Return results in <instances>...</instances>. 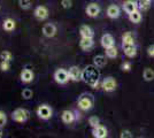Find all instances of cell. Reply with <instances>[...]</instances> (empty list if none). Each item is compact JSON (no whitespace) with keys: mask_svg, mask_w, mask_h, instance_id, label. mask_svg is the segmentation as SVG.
Masks as SVG:
<instances>
[{"mask_svg":"<svg viewBox=\"0 0 154 138\" xmlns=\"http://www.w3.org/2000/svg\"><path fill=\"white\" fill-rule=\"evenodd\" d=\"M97 68L98 67H96L94 65L88 66L85 67V69L82 72V79L93 89H99V84H100V81H99L100 74Z\"/></svg>","mask_w":154,"mask_h":138,"instance_id":"6da1fadb","label":"cell"},{"mask_svg":"<svg viewBox=\"0 0 154 138\" xmlns=\"http://www.w3.org/2000/svg\"><path fill=\"white\" fill-rule=\"evenodd\" d=\"M93 97L91 94H88V93H84L82 94L79 98H78V101H77V105L78 107L82 109V111H90L91 108L93 107Z\"/></svg>","mask_w":154,"mask_h":138,"instance_id":"7a4b0ae2","label":"cell"},{"mask_svg":"<svg viewBox=\"0 0 154 138\" xmlns=\"http://www.w3.org/2000/svg\"><path fill=\"white\" fill-rule=\"evenodd\" d=\"M29 118V112L24 109V108H16L13 113H12V118L17 123H23L26 122Z\"/></svg>","mask_w":154,"mask_h":138,"instance_id":"3957f363","label":"cell"},{"mask_svg":"<svg viewBox=\"0 0 154 138\" xmlns=\"http://www.w3.org/2000/svg\"><path fill=\"white\" fill-rule=\"evenodd\" d=\"M54 79H55V82H57L58 84H66V83L70 79L69 72H67L66 69H62V68L57 69L55 72H54Z\"/></svg>","mask_w":154,"mask_h":138,"instance_id":"277c9868","label":"cell"},{"mask_svg":"<svg viewBox=\"0 0 154 138\" xmlns=\"http://www.w3.org/2000/svg\"><path fill=\"white\" fill-rule=\"evenodd\" d=\"M36 113H37L38 118H40L42 120H48V118H51L52 115H53V111H52V108L48 105L38 106Z\"/></svg>","mask_w":154,"mask_h":138,"instance_id":"5b68a950","label":"cell"},{"mask_svg":"<svg viewBox=\"0 0 154 138\" xmlns=\"http://www.w3.org/2000/svg\"><path fill=\"white\" fill-rule=\"evenodd\" d=\"M116 86H117V83H116V81L113 78V77H106V78L101 82V87H103L106 92L114 91L116 89Z\"/></svg>","mask_w":154,"mask_h":138,"instance_id":"8992f818","label":"cell"},{"mask_svg":"<svg viewBox=\"0 0 154 138\" xmlns=\"http://www.w3.org/2000/svg\"><path fill=\"white\" fill-rule=\"evenodd\" d=\"M35 17L39 21H44L48 17V9L45 6H38L36 7L35 12H33Z\"/></svg>","mask_w":154,"mask_h":138,"instance_id":"52a82bcc","label":"cell"},{"mask_svg":"<svg viewBox=\"0 0 154 138\" xmlns=\"http://www.w3.org/2000/svg\"><path fill=\"white\" fill-rule=\"evenodd\" d=\"M69 77H70L71 81H74V82H78V81H81L82 79V70L78 68L77 66H72L69 68Z\"/></svg>","mask_w":154,"mask_h":138,"instance_id":"ba28073f","label":"cell"},{"mask_svg":"<svg viewBox=\"0 0 154 138\" xmlns=\"http://www.w3.org/2000/svg\"><path fill=\"white\" fill-rule=\"evenodd\" d=\"M99 13H100V7L96 2H91L90 5L86 7V14L90 17H97Z\"/></svg>","mask_w":154,"mask_h":138,"instance_id":"9c48e42d","label":"cell"},{"mask_svg":"<svg viewBox=\"0 0 154 138\" xmlns=\"http://www.w3.org/2000/svg\"><path fill=\"white\" fill-rule=\"evenodd\" d=\"M43 33L44 36L47 37V38H51V37H54L55 33H57V26H54L53 23H47L43 26Z\"/></svg>","mask_w":154,"mask_h":138,"instance_id":"30bf717a","label":"cell"},{"mask_svg":"<svg viewBox=\"0 0 154 138\" xmlns=\"http://www.w3.org/2000/svg\"><path fill=\"white\" fill-rule=\"evenodd\" d=\"M93 130H92V133H93V137L96 138H105L107 137V129L103 127V125L99 124L94 127V128H92Z\"/></svg>","mask_w":154,"mask_h":138,"instance_id":"8fae6325","label":"cell"},{"mask_svg":"<svg viewBox=\"0 0 154 138\" xmlns=\"http://www.w3.org/2000/svg\"><path fill=\"white\" fill-rule=\"evenodd\" d=\"M124 54L128 57V58H134L136 54H137V47L135 44H124L122 45Z\"/></svg>","mask_w":154,"mask_h":138,"instance_id":"7c38bea8","label":"cell"},{"mask_svg":"<svg viewBox=\"0 0 154 138\" xmlns=\"http://www.w3.org/2000/svg\"><path fill=\"white\" fill-rule=\"evenodd\" d=\"M101 45L106 50V48H108V47H112V46H114L115 44V40L113 38V36L112 35H109V33H106V35H103V37H101Z\"/></svg>","mask_w":154,"mask_h":138,"instance_id":"4fadbf2b","label":"cell"},{"mask_svg":"<svg viewBox=\"0 0 154 138\" xmlns=\"http://www.w3.org/2000/svg\"><path fill=\"white\" fill-rule=\"evenodd\" d=\"M20 77H21V81H22L23 83H30V82L33 81L35 75H33L32 70H30V69H23V70L21 72Z\"/></svg>","mask_w":154,"mask_h":138,"instance_id":"5bb4252c","label":"cell"},{"mask_svg":"<svg viewBox=\"0 0 154 138\" xmlns=\"http://www.w3.org/2000/svg\"><path fill=\"white\" fill-rule=\"evenodd\" d=\"M61 118H62L63 123H66V124H71V123L75 121V114H74V112L67 109V111H63V112H62Z\"/></svg>","mask_w":154,"mask_h":138,"instance_id":"9a60e30c","label":"cell"},{"mask_svg":"<svg viewBox=\"0 0 154 138\" xmlns=\"http://www.w3.org/2000/svg\"><path fill=\"white\" fill-rule=\"evenodd\" d=\"M120 14H121L120 7L116 6V5H110L107 8V16L110 19H117L120 16Z\"/></svg>","mask_w":154,"mask_h":138,"instance_id":"2e32d148","label":"cell"},{"mask_svg":"<svg viewBox=\"0 0 154 138\" xmlns=\"http://www.w3.org/2000/svg\"><path fill=\"white\" fill-rule=\"evenodd\" d=\"M93 38H84L82 37V39L79 40V47L84 50V51H89L93 47Z\"/></svg>","mask_w":154,"mask_h":138,"instance_id":"e0dca14e","label":"cell"},{"mask_svg":"<svg viewBox=\"0 0 154 138\" xmlns=\"http://www.w3.org/2000/svg\"><path fill=\"white\" fill-rule=\"evenodd\" d=\"M123 9L128 14H130V13H132V12H135V11H137V9H138V6H137L136 1H134V0H127V1H124V4H123Z\"/></svg>","mask_w":154,"mask_h":138,"instance_id":"ac0fdd59","label":"cell"},{"mask_svg":"<svg viewBox=\"0 0 154 138\" xmlns=\"http://www.w3.org/2000/svg\"><path fill=\"white\" fill-rule=\"evenodd\" d=\"M79 33H81V36L84 37V38H93V36H94L93 30H92L89 26H81V28H79Z\"/></svg>","mask_w":154,"mask_h":138,"instance_id":"d6986e66","label":"cell"},{"mask_svg":"<svg viewBox=\"0 0 154 138\" xmlns=\"http://www.w3.org/2000/svg\"><path fill=\"white\" fill-rule=\"evenodd\" d=\"M93 63H94V66L98 67V68H103V67H105L106 63H107L106 57H103V55H97V57H94V59H93Z\"/></svg>","mask_w":154,"mask_h":138,"instance_id":"ffe728a7","label":"cell"},{"mask_svg":"<svg viewBox=\"0 0 154 138\" xmlns=\"http://www.w3.org/2000/svg\"><path fill=\"white\" fill-rule=\"evenodd\" d=\"M15 26H16V23H15V21L12 20V19H6V20L4 21V24H2V28L8 31V32H11V31H13L14 29H15Z\"/></svg>","mask_w":154,"mask_h":138,"instance_id":"44dd1931","label":"cell"},{"mask_svg":"<svg viewBox=\"0 0 154 138\" xmlns=\"http://www.w3.org/2000/svg\"><path fill=\"white\" fill-rule=\"evenodd\" d=\"M129 20L134 23H139L141 21V13H140V9H137L135 12L129 14Z\"/></svg>","mask_w":154,"mask_h":138,"instance_id":"7402d4cb","label":"cell"},{"mask_svg":"<svg viewBox=\"0 0 154 138\" xmlns=\"http://www.w3.org/2000/svg\"><path fill=\"white\" fill-rule=\"evenodd\" d=\"M136 4L138 6V9L146 11L151 6V0H136Z\"/></svg>","mask_w":154,"mask_h":138,"instance_id":"603a6c76","label":"cell"},{"mask_svg":"<svg viewBox=\"0 0 154 138\" xmlns=\"http://www.w3.org/2000/svg\"><path fill=\"white\" fill-rule=\"evenodd\" d=\"M124 44H135V38L131 32H125L122 37V45Z\"/></svg>","mask_w":154,"mask_h":138,"instance_id":"cb8c5ba5","label":"cell"},{"mask_svg":"<svg viewBox=\"0 0 154 138\" xmlns=\"http://www.w3.org/2000/svg\"><path fill=\"white\" fill-rule=\"evenodd\" d=\"M143 77H144L145 81H147V82L153 81L154 79V72L152 70V69H149V68H146V69L144 70V72H143Z\"/></svg>","mask_w":154,"mask_h":138,"instance_id":"d4e9b609","label":"cell"},{"mask_svg":"<svg viewBox=\"0 0 154 138\" xmlns=\"http://www.w3.org/2000/svg\"><path fill=\"white\" fill-rule=\"evenodd\" d=\"M106 55H107L108 58H110V59H114V58L117 57V50H116L115 45L106 48Z\"/></svg>","mask_w":154,"mask_h":138,"instance_id":"484cf974","label":"cell"},{"mask_svg":"<svg viewBox=\"0 0 154 138\" xmlns=\"http://www.w3.org/2000/svg\"><path fill=\"white\" fill-rule=\"evenodd\" d=\"M0 58L1 60H6V61H12L13 60V54L9 51H2L0 53Z\"/></svg>","mask_w":154,"mask_h":138,"instance_id":"4316f807","label":"cell"},{"mask_svg":"<svg viewBox=\"0 0 154 138\" xmlns=\"http://www.w3.org/2000/svg\"><path fill=\"white\" fill-rule=\"evenodd\" d=\"M19 5L22 9H29L32 5L31 0H19Z\"/></svg>","mask_w":154,"mask_h":138,"instance_id":"83f0119b","label":"cell"},{"mask_svg":"<svg viewBox=\"0 0 154 138\" xmlns=\"http://www.w3.org/2000/svg\"><path fill=\"white\" fill-rule=\"evenodd\" d=\"M32 96H33V91H32L31 89H29V87H26V89H24L22 91V97H23V99H26V100L31 99Z\"/></svg>","mask_w":154,"mask_h":138,"instance_id":"f1b7e54d","label":"cell"},{"mask_svg":"<svg viewBox=\"0 0 154 138\" xmlns=\"http://www.w3.org/2000/svg\"><path fill=\"white\" fill-rule=\"evenodd\" d=\"M11 61H6V60H1L0 62V70L1 72H8L11 69Z\"/></svg>","mask_w":154,"mask_h":138,"instance_id":"f546056e","label":"cell"},{"mask_svg":"<svg viewBox=\"0 0 154 138\" xmlns=\"http://www.w3.org/2000/svg\"><path fill=\"white\" fill-rule=\"evenodd\" d=\"M89 124H90L92 128L99 125V118H97V116H91V118H89Z\"/></svg>","mask_w":154,"mask_h":138,"instance_id":"4dcf8cb0","label":"cell"},{"mask_svg":"<svg viewBox=\"0 0 154 138\" xmlns=\"http://www.w3.org/2000/svg\"><path fill=\"white\" fill-rule=\"evenodd\" d=\"M7 123V116L5 112H2V111H0V127L2 128V127H5V124Z\"/></svg>","mask_w":154,"mask_h":138,"instance_id":"1f68e13d","label":"cell"},{"mask_svg":"<svg viewBox=\"0 0 154 138\" xmlns=\"http://www.w3.org/2000/svg\"><path fill=\"white\" fill-rule=\"evenodd\" d=\"M130 69H131V63L130 62H123L122 63L123 72H130Z\"/></svg>","mask_w":154,"mask_h":138,"instance_id":"d6a6232c","label":"cell"},{"mask_svg":"<svg viewBox=\"0 0 154 138\" xmlns=\"http://www.w3.org/2000/svg\"><path fill=\"white\" fill-rule=\"evenodd\" d=\"M61 5H62V7L63 8H70L71 7V0H62L61 1Z\"/></svg>","mask_w":154,"mask_h":138,"instance_id":"836d02e7","label":"cell"},{"mask_svg":"<svg viewBox=\"0 0 154 138\" xmlns=\"http://www.w3.org/2000/svg\"><path fill=\"white\" fill-rule=\"evenodd\" d=\"M124 137H132V135H131V132L129 131V130H124L121 133V138H124Z\"/></svg>","mask_w":154,"mask_h":138,"instance_id":"e575fe53","label":"cell"},{"mask_svg":"<svg viewBox=\"0 0 154 138\" xmlns=\"http://www.w3.org/2000/svg\"><path fill=\"white\" fill-rule=\"evenodd\" d=\"M147 53H148V55H149V57H154V45H152V46H149V47H148Z\"/></svg>","mask_w":154,"mask_h":138,"instance_id":"d590c367","label":"cell"},{"mask_svg":"<svg viewBox=\"0 0 154 138\" xmlns=\"http://www.w3.org/2000/svg\"><path fill=\"white\" fill-rule=\"evenodd\" d=\"M2 135H4V132H2V128L0 127V138L2 137Z\"/></svg>","mask_w":154,"mask_h":138,"instance_id":"8d00e7d4","label":"cell"},{"mask_svg":"<svg viewBox=\"0 0 154 138\" xmlns=\"http://www.w3.org/2000/svg\"><path fill=\"white\" fill-rule=\"evenodd\" d=\"M151 1H152V0H151Z\"/></svg>","mask_w":154,"mask_h":138,"instance_id":"74e56055","label":"cell"}]
</instances>
